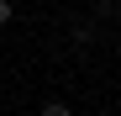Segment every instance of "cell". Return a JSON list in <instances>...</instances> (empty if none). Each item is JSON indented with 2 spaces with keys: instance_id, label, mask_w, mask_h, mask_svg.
<instances>
[{
  "instance_id": "obj_1",
  "label": "cell",
  "mask_w": 121,
  "mask_h": 116,
  "mask_svg": "<svg viewBox=\"0 0 121 116\" xmlns=\"http://www.w3.org/2000/svg\"><path fill=\"white\" fill-rule=\"evenodd\" d=\"M42 116H74V111H69L63 100H48V106H42Z\"/></svg>"
},
{
  "instance_id": "obj_2",
  "label": "cell",
  "mask_w": 121,
  "mask_h": 116,
  "mask_svg": "<svg viewBox=\"0 0 121 116\" xmlns=\"http://www.w3.org/2000/svg\"><path fill=\"white\" fill-rule=\"evenodd\" d=\"M11 16H16V5H11V0H0V27H11Z\"/></svg>"
}]
</instances>
